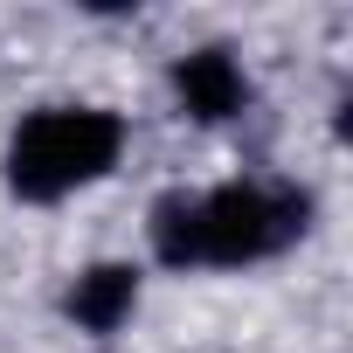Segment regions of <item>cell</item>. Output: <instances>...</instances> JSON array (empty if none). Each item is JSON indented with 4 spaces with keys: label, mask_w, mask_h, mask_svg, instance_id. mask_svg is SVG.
<instances>
[{
    "label": "cell",
    "mask_w": 353,
    "mask_h": 353,
    "mask_svg": "<svg viewBox=\"0 0 353 353\" xmlns=\"http://www.w3.org/2000/svg\"><path fill=\"white\" fill-rule=\"evenodd\" d=\"M125 152V118L97 104H49L28 111L8 139V188L21 201H63L118 166Z\"/></svg>",
    "instance_id": "6da1fadb"
},
{
    "label": "cell",
    "mask_w": 353,
    "mask_h": 353,
    "mask_svg": "<svg viewBox=\"0 0 353 353\" xmlns=\"http://www.w3.org/2000/svg\"><path fill=\"white\" fill-rule=\"evenodd\" d=\"M173 97H181L188 118L222 125V118H236L250 104V77H243V63L229 49H194V56L173 63Z\"/></svg>",
    "instance_id": "3957f363"
},
{
    "label": "cell",
    "mask_w": 353,
    "mask_h": 353,
    "mask_svg": "<svg viewBox=\"0 0 353 353\" xmlns=\"http://www.w3.org/2000/svg\"><path fill=\"white\" fill-rule=\"evenodd\" d=\"M145 229H152V256L166 270H194L201 263V194H188V188L159 194Z\"/></svg>",
    "instance_id": "5b68a950"
},
{
    "label": "cell",
    "mask_w": 353,
    "mask_h": 353,
    "mask_svg": "<svg viewBox=\"0 0 353 353\" xmlns=\"http://www.w3.org/2000/svg\"><path fill=\"white\" fill-rule=\"evenodd\" d=\"M70 319L90 332V339H111L125 319H132V305H139V270L132 263H90L77 284H70Z\"/></svg>",
    "instance_id": "277c9868"
},
{
    "label": "cell",
    "mask_w": 353,
    "mask_h": 353,
    "mask_svg": "<svg viewBox=\"0 0 353 353\" xmlns=\"http://www.w3.org/2000/svg\"><path fill=\"white\" fill-rule=\"evenodd\" d=\"M312 229V194L305 188H270V181H229L201 194V263H263L291 250Z\"/></svg>",
    "instance_id": "7a4b0ae2"
}]
</instances>
